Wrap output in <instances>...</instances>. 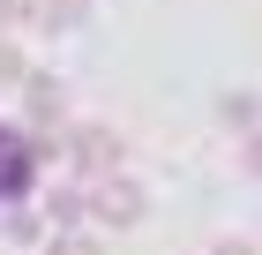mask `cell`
<instances>
[{
    "label": "cell",
    "instance_id": "6da1fadb",
    "mask_svg": "<svg viewBox=\"0 0 262 255\" xmlns=\"http://www.w3.org/2000/svg\"><path fill=\"white\" fill-rule=\"evenodd\" d=\"M225 255H240V248H225Z\"/></svg>",
    "mask_w": 262,
    "mask_h": 255
}]
</instances>
